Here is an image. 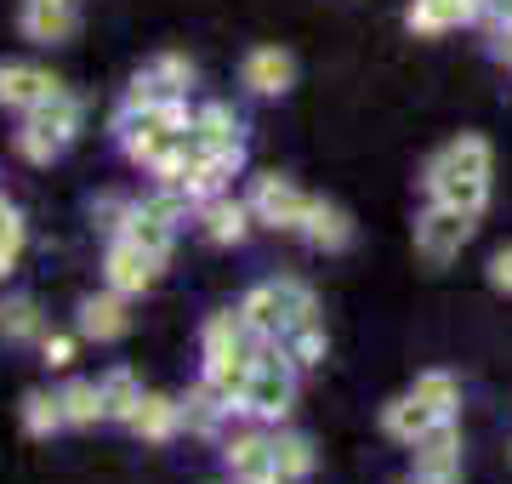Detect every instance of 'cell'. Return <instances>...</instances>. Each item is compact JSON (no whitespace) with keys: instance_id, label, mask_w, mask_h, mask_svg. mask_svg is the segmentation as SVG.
Segmentation results:
<instances>
[{"instance_id":"1","label":"cell","mask_w":512,"mask_h":484,"mask_svg":"<svg viewBox=\"0 0 512 484\" xmlns=\"http://www.w3.org/2000/svg\"><path fill=\"white\" fill-rule=\"evenodd\" d=\"M427 194L478 217V211H484V194H490V149H484V137H456V143L427 166Z\"/></svg>"},{"instance_id":"2","label":"cell","mask_w":512,"mask_h":484,"mask_svg":"<svg viewBox=\"0 0 512 484\" xmlns=\"http://www.w3.org/2000/svg\"><path fill=\"white\" fill-rule=\"evenodd\" d=\"M467 240H473V211H461V205L433 200V211L416 223V251L427 262H450Z\"/></svg>"},{"instance_id":"3","label":"cell","mask_w":512,"mask_h":484,"mask_svg":"<svg viewBox=\"0 0 512 484\" xmlns=\"http://www.w3.org/2000/svg\"><path fill=\"white\" fill-rule=\"evenodd\" d=\"M80 126V109H74V97H46L40 109H29V131H23V154H35V160H52L63 143L74 137Z\"/></svg>"},{"instance_id":"4","label":"cell","mask_w":512,"mask_h":484,"mask_svg":"<svg viewBox=\"0 0 512 484\" xmlns=\"http://www.w3.org/2000/svg\"><path fill=\"white\" fill-rule=\"evenodd\" d=\"M239 405L256 410V416H285L291 410V371L262 342H256V365H251V382H245V399Z\"/></svg>"},{"instance_id":"5","label":"cell","mask_w":512,"mask_h":484,"mask_svg":"<svg viewBox=\"0 0 512 484\" xmlns=\"http://www.w3.org/2000/svg\"><path fill=\"white\" fill-rule=\"evenodd\" d=\"M308 194H296L291 183H279V177H262L251 194V211L262 217V223H274V228H302L308 223Z\"/></svg>"},{"instance_id":"6","label":"cell","mask_w":512,"mask_h":484,"mask_svg":"<svg viewBox=\"0 0 512 484\" xmlns=\"http://www.w3.org/2000/svg\"><path fill=\"white\" fill-rule=\"evenodd\" d=\"M154 268L160 262L148 257L143 245H131V240H114V251H109V285L126 297V291H148V280H154Z\"/></svg>"},{"instance_id":"7","label":"cell","mask_w":512,"mask_h":484,"mask_svg":"<svg viewBox=\"0 0 512 484\" xmlns=\"http://www.w3.org/2000/svg\"><path fill=\"white\" fill-rule=\"evenodd\" d=\"M52 75H40V69H0V103H12V109H40L46 97H57Z\"/></svg>"},{"instance_id":"8","label":"cell","mask_w":512,"mask_h":484,"mask_svg":"<svg viewBox=\"0 0 512 484\" xmlns=\"http://www.w3.org/2000/svg\"><path fill=\"white\" fill-rule=\"evenodd\" d=\"M439 422H444V416H439L433 405H421L416 393H404L399 405H387V433H393L399 445H416V439H427Z\"/></svg>"},{"instance_id":"9","label":"cell","mask_w":512,"mask_h":484,"mask_svg":"<svg viewBox=\"0 0 512 484\" xmlns=\"http://www.w3.org/2000/svg\"><path fill=\"white\" fill-rule=\"evenodd\" d=\"M23 29L35 40H69L74 35V0H29Z\"/></svg>"},{"instance_id":"10","label":"cell","mask_w":512,"mask_h":484,"mask_svg":"<svg viewBox=\"0 0 512 484\" xmlns=\"http://www.w3.org/2000/svg\"><path fill=\"white\" fill-rule=\"evenodd\" d=\"M291 80H296V63L285 52H251V63H245V86H256V92H291Z\"/></svg>"},{"instance_id":"11","label":"cell","mask_w":512,"mask_h":484,"mask_svg":"<svg viewBox=\"0 0 512 484\" xmlns=\"http://www.w3.org/2000/svg\"><path fill=\"white\" fill-rule=\"evenodd\" d=\"M131 319H126V302H120V291L114 297H92V302H80V331L97 336V342H114V336L126 331Z\"/></svg>"},{"instance_id":"12","label":"cell","mask_w":512,"mask_h":484,"mask_svg":"<svg viewBox=\"0 0 512 484\" xmlns=\"http://www.w3.org/2000/svg\"><path fill=\"white\" fill-rule=\"evenodd\" d=\"M308 240L313 245H325V251H342V245L353 240V228H348V217H342V211H336V205H325V200H313L308 205Z\"/></svg>"},{"instance_id":"13","label":"cell","mask_w":512,"mask_h":484,"mask_svg":"<svg viewBox=\"0 0 512 484\" xmlns=\"http://www.w3.org/2000/svg\"><path fill=\"white\" fill-rule=\"evenodd\" d=\"M97 416H109V405H103V388H97V382H74V388L63 393V422L86 428V422H97Z\"/></svg>"},{"instance_id":"14","label":"cell","mask_w":512,"mask_h":484,"mask_svg":"<svg viewBox=\"0 0 512 484\" xmlns=\"http://www.w3.org/2000/svg\"><path fill=\"white\" fill-rule=\"evenodd\" d=\"M103 405H109V416H120V422H131V416L143 410V393H137L131 371H109V382H103Z\"/></svg>"},{"instance_id":"15","label":"cell","mask_w":512,"mask_h":484,"mask_svg":"<svg viewBox=\"0 0 512 484\" xmlns=\"http://www.w3.org/2000/svg\"><path fill=\"white\" fill-rule=\"evenodd\" d=\"M131 428H137V433H148V439H165V433L177 428V405H171V399H160V393H148V399H143V410L131 416Z\"/></svg>"},{"instance_id":"16","label":"cell","mask_w":512,"mask_h":484,"mask_svg":"<svg viewBox=\"0 0 512 484\" xmlns=\"http://www.w3.org/2000/svg\"><path fill=\"white\" fill-rule=\"evenodd\" d=\"M421 399V405H433L439 410V416H450V410H456V376H444V371H427V376H416V388H410Z\"/></svg>"},{"instance_id":"17","label":"cell","mask_w":512,"mask_h":484,"mask_svg":"<svg viewBox=\"0 0 512 484\" xmlns=\"http://www.w3.org/2000/svg\"><path fill=\"white\" fill-rule=\"evenodd\" d=\"M245 205H228V200H217V205H205V234L211 240H239L245 234Z\"/></svg>"},{"instance_id":"18","label":"cell","mask_w":512,"mask_h":484,"mask_svg":"<svg viewBox=\"0 0 512 484\" xmlns=\"http://www.w3.org/2000/svg\"><path fill=\"white\" fill-rule=\"evenodd\" d=\"M274 467H279V479L291 484V479H308V439H274Z\"/></svg>"},{"instance_id":"19","label":"cell","mask_w":512,"mask_h":484,"mask_svg":"<svg viewBox=\"0 0 512 484\" xmlns=\"http://www.w3.org/2000/svg\"><path fill=\"white\" fill-rule=\"evenodd\" d=\"M63 422V399H46V393H29L23 399V428L29 433H52Z\"/></svg>"},{"instance_id":"20","label":"cell","mask_w":512,"mask_h":484,"mask_svg":"<svg viewBox=\"0 0 512 484\" xmlns=\"http://www.w3.org/2000/svg\"><path fill=\"white\" fill-rule=\"evenodd\" d=\"M0 331L12 336V342H29V336H40L35 302H6V308H0Z\"/></svg>"},{"instance_id":"21","label":"cell","mask_w":512,"mask_h":484,"mask_svg":"<svg viewBox=\"0 0 512 484\" xmlns=\"http://www.w3.org/2000/svg\"><path fill=\"white\" fill-rule=\"evenodd\" d=\"M18 251H23V223H18L12 205H0V274H12Z\"/></svg>"},{"instance_id":"22","label":"cell","mask_w":512,"mask_h":484,"mask_svg":"<svg viewBox=\"0 0 512 484\" xmlns=\"http://www.w3.org/2000/svg\"><path fill=\"white\" fill-rule=\"evenodd\" d=\"M319 354H325V336L313 331V325H302V342H296V365H319Z\"/></svg>"},{"instance_id":"23","label":"cell","mask_w":512,"mask_h":484,"mask_svg":"<svg viewBox=\"0 0 512 484\" xmlns=\"http://www.w3.org/2000/svg\"><path fill=\"white\" fill-rule=\"evenodd\" d=\"M490 280H495V291H507V297H512V245H507V251H495Z\"/></svg>"},{"instance_id":"24","label":"cell","mask_w":512,"mask_h":484,"mask_svg":"<svg viewBox=\"0 0 512 484\" xmlns=\"http://www.w3.org/2000/svg\"><path fill=\"white\" fill-rule=\"evenodd\" d=\"M46 359H52V365H69L74 342H69V336H46Z\"/></svg>"},{"instance_id":"25","label":"cell","mask_w":512,"mask_h":484,"mask_svg":"<svg viewBox=\"0 0 512 484\" xmlns=\"http://www.w3.org/2000/svg\"><path fill=\"white\" fill-rule=\"evenodd\" d=\"M484 6H495V18H501V23H512V0H484Z\"/></svg>"}]
</instances>
